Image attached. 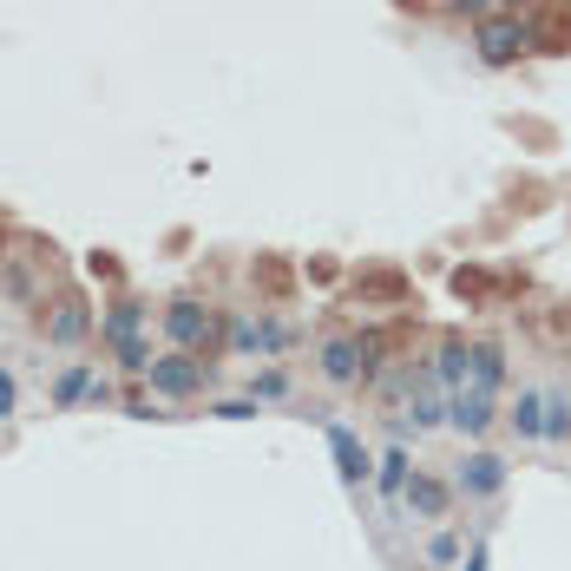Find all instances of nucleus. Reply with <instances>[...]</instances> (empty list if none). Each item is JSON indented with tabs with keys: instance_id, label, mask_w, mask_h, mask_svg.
<instances>
[{
	"instance_id": "obj_1",
	"label": "nucleus",
	"mask_w": 571,
	"mask_h": 571,
	"mask_svg": "<svg viewBox=\"0 0 571 571\" xmlns=\"http://www.w3.org/2000/svg\"><path fill=\"white\" fill-rule=\"evenodd\" d=\"M204 381H211V361H198L191 349H171L151 361V388L164 401H191V394H204Z\"/></svg>"
},
{
	"instance_id": "obj_2",
	"label": "nucleus",
	"mask_w": 571,
	"mask_h": 571,
	"mask_svg": "<svg viewBox=\"0 0 571 571\" xmlns=\"http://www.w3.org/2000/svg\"><path fill=\"white\" fill-rule=\"evenodd\" d=\"M539 33L519 20V13H487L480 27H473V47H480V60H493V67H505V60H519L525 47H532Z\"/></svg>"
},
{
	"instance_id": "obj_3",
	"label": "nucleus",
	"mask_w": 571,
	"mask_h": 571,
	"mask_svg": "<svg viewBox=\"0 0 571 571\" xmlns=\"http://www.w3.org/2000/svg\"><path fill=\"white\" fill-rule=\"evenodd\" d=\"M164 335H171L178 349H204L217 335V315L198 309V302H171V309H164Z\"/></svg>"
},
{
	"instance_id": "obj_4",
	"label": "nucleus",
	"mask_w": 571,
	"mask_h": 571,
	"mask_svg": "<svg viewBox=\"0 0 571 571\" xmlns=\"http://www.w3.org/2000/svg\"><path fill=\"white\" fill-rule=\"evenodd\" d=\"M368 355H374L368 342H355V335H335V342L322 349V374H329L335 388H349V381H361V374L374 368V361H368Z\"/></svg>"
},
{
	"instance_id": "obj_5",
	"label": "nucleus",
	"mask_w": 571,
	"mask_h": 571,
	"mask_svg": "<svg viewBox=\"0 0 571 571\" xmlns=\"http://www.w3.org/2000/svg\"><path fill=\"white\" fill-rule=\"evenodd\" d=\"M500 487H505V460H500V453H487V447H480V453H467V460H460V493H467V500H493Z\"/></svg>"
},
{
	"instance_id": "obj_6",
	"label": "nucleus",
	"mask_w": 571,
	"mask_h": 571,
	"mask_svg": "<svg viewBox=\"0 0 571 571\" xmlns=\"http://www.w3.org/2000/svg\"><path fill=\"white\" fill-rule=\"evenodd\" d=\"M329 453H335V473H342V487H361L374 467H368V453H361L355 428H342V421H329Z\"/></svg>"
},
{
	"instance_id": "obj_7",
	"label": "nucleus",
	"mask_w": 571,
	"mask_h": 571,
	"mask_svg": "<svg viewBox=\"0 0 571 571\" xmlns=\"http://www.w3.org/2000/svg\"><path fill=\"white\" fill-rule=\"evenodd\" d=\"M493 401H500V394H480V388H460V394L447 401V421H453L460 433H487V428H493Z\"/></svg>"
},
{
	"instance_id": "obj_8",
	"label": "nucleus",
	"mask_w": 571,
	"mask_h": 571,
	"mask_svg": "<svg viewBox=\"0 0 571 571\" xmlns=\"http://www.w3.org/2000/svg\"><path fill=\"white\" fill-rule=\"evenodd\" d=\"M230 342H237V355H277L289 335H283V322H230Z\"/></svg>"
},
{
	"instance_id": "obj_9",
	"label": "nucleus",
	"mask_w": 571,
	"mask_h": 571,
	"mask_svg": "<svg viewBox=\"0 0 571 571\" xmlns=\"http://www.w3.org/2000/svg\"><path fill=\"white\" fill-rule=\"evenodd\" d=\"M505 381V355L493 342H480V349H467V388H480V394H500Z\"/></svg>"
},
{
	"instance_id": "obj_10",
	"label": "nucleus",
	"mask_w": 571,
	"mask_h": 571,
	"mask_svg": "<svg viewBox=\"0 0 571 571\" xmlns=\"http://www.w3.org/2000/svg\"><path fill=\"white\" fill-rule=\"evenodd\" d=\"M401 500H408L414 519H440V512H447V487H440L433 473H408V493H401Z\"/></svg>"
},
{
	"instance_id": "obj_11",
	"label": "nucleus",
	"mask_w": 571,
	"mask_h": 571,
	"mask_svg": "<svg viewBox=\"0 0 571 571\" xmlns=\"http://www.w3.org/2000/svg\"><path fill=\"white\" fill-rule=\"evenodd\" d=\"M47 335H53L60 349H79V342L92 335V315H86V302H60V309H53V322H47Z\"/></svg>"
},
{
	"instance_id": "obj_12",
	"label": "nucleus",
	"mask_w": 571,
	"mask_h": 571,
	"mask_svg": "<svg viewBox=\"0 0 571 571\" xmlns=\"http://www.w3.org/2000/svg\"><path fill=\"white\" fill-rule=\"evenodd\" d=\"M92 388H99V374H92L86 361H72L67 374L53 381V401H60V408H72V401H92Z\"/></svg>"
},
{
	"instance_id": "obj_13",
	"label": "nucleus",
	"mask_w": 571,
	"mask_h": 571,
	"mask_svg": "<svg viewBox=\"0 0 571 571\" xmlns=\"http://www.w3.org/2000/svg\"><path fill=\"white\" fill-rule=\"evenodd\" d=\"M139 322H144L139 302H112V309H106V342H112V349H119V342H139Z\"/></svg>"
},
{
	"instance_id": "obj_14",
	"label": "nucleus",
	"mask_w": 571,
	"mask_h": 571,
	"mask_svg": "<svg viewBox=\"0 0 571 571\" xmlns=\"http://www.w3.org/2000/svg\"><path fill=\"white\" fill-rule=\"evenodd\" d=\"M374 487H381L388 500H401V493H408V453H401V447H388V453H381V473H374Z\"/></svg>"
},
{
	"instance_id": "obj_15",
	"label": "nucleus",
	"mask_w": 571,
	"mask_h": 571,
	"mask_svg": "<svg viewBox=\"0 0 571 571\" xmlns=\"http://www.w3.org/2000/svg\"><path fill=\"white\" fill-rule=\"evenodd\" d=\"M433 381H440V388H453V394L467 388V349H460V342H447V349H440V361H433Z\"/></svg>"
},
{
	"instance_id": "obj_16",
	"label": "nucleus",
	"mask_w": 571,
	"mask_h": 571,
	"mask_svg": "<svg viewBox=\"0 0 571 571\" xmlns=\"http://www.w3.org/2000/svg\"><path fill=\"white\" fill-rule=\"evenodd\" d=\"M408 414H414V433H428L447 421V401L433 394V388H414V401H408Z\"/></svg>"
},
{
	"instance_id": "obj_17",
	"label": "nucleus",
	"mask_w": 571,
	"mask_h": 571,
	"mask_svg": "<svg viewBox=\"0 0 571 571\" xmlns=\"http://www.w3.org/2000/svg\"><path fill=\"white\" fill-rule=\"evenodd\" d=\"M512 428H519V433H545V394H519Z\"/></svg>"
},
{
	"instance_id": "obj_18",
	"label": "nucleus",
	"mask_w": 571,
	"mask_h": 571,
	"mask_svg": "<svg viewBox=\"0 0 571 571\" xmlns=\"http://www.w3.org/2000/svg\"><path fill=\"white\" fill-rule=\"evenodd\" d=\"M545 440H571V401L565 394L545 401Z\"/></svg>"
},
{
	"instance_id": "obj_19",
	"label": "nucleus",
	"mask_w": 571,
	"mask_h": 571,
	"mask_svg": "<svg viewBox=\"0 0 571 571\" xmlns=\"http://www.w3.org/2000/svg\"><path fill=\"white\" fill-rule=\"evenodd\" d=\"M428 559H433V565H453V559H460V539H453V532H433V539H428Z\"/></svg>"
},
{
	"instance_id": "obj_20",
	"label": "nucleus",
	"mask_w": 571,
	"mask_h": 571,
	"mask_svg": "<svg viewBox=\"0 0 571 571\" xmlns=\"http://www.w3.org/2000/svg\"><path fill=\"white\" fill-rule=\"evenodd\" d=\"M283 388H289V381H283V368H263V374H257V401H277Z\"/></svg>"
},
{
	"instance_id": "obj_21",
	"label": "nucleus",
	"mask_w": 571,
	"mask_h": 571,
	"mask_svg": "<svg viewBox=\"0 0 571 571\" xmlns=\"http://www.w3.org/2000/svg\"><path fill=\"white\" fill-rule=\"evenodd\" d=\"M217 421H257V401H223Z\"/></svg>"
},
{
	"instance_id": "obj_22",
	"label": "nucleus",
	"mask_w": 571,
	"mask_h": 571,
	"mask_svg": "<svg viewBox=\"0 0 571 571\" xmlns=\"http://www.w3.org/2000/svg\"><path fill=\"white\" fill-rule=\"evenodd\" d=\"M13 401H20V388H13V374L0 368V414H13Z\"/></svg>"
},
{
	"instance_id": "obj_23",
	"label": "nucleus",
	"mask_w": 571,
	"mask_h": 571,
	"mask_svg": "<svg viewBox=\"0 0 571 571\" xmlns=\"http://www.w3.org/2000/svg\"><path fill=\"white\" fill-rule=\"evenodd\" d=\"M467 571H487V539H473V552H467Z\"/></svg>"
},
{
	"instance_id": "obj_24",
	"label": "nucleus",
	"mask_w": 571,
	"mask_h": 571,
	"mask_svg": "<svg viewBox=\"0 0 571 571\" xmlns=\"http://www.w3.org/2000/svg\"><path fill=\"white\" fill-rule=\"evenodd\" d=\"M453 7H473V13H480V7H487V0H453Z\"/></svg>"
},
{
	"instance_id": "obj_25",
	"label": "nucleus",
	"mask_w": 571,
	"mask_h": 571,
	"mask_svg": "<svg viewBox=\"0 0 571 571\" xmlns=\"http://www.w3.org/2000/svg\"><path fill=\"white\" fill-rule=\"evenodd\" d=\"M0 270H7V237H0Z\"/></svg>"
},
{
	"instance_id": "obj_26",
	"label": "nucleus",
	"mask_w": 571,
	"mask_h": 571,
	"mask_svg": "<svg viewBox=\"0 0 571 571\" xmlns=\"http://www.w3.org/2000/svg\"><path fill=\"white\" fill-rule=\"evenodd\" d=\"M401 7H428V0H401Z\"/></svg>"
},
{
	"instance_id": "obj_27",
	"label": "nucleus",
	"mask_w": 571,
	"mask_h": 571,
	"mask_svg": "<svg viewBox=\"0 0 571 571\" xmlns=\"http://www.w3.org/2000/svg\"><path fill=\"white\" fill-rule=\"evenodd\" d=\"M565 401H571V394H565Z\"/></svg>"
}]
</instances>
